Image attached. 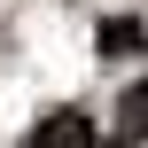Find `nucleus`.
<instances>
[{
	"mask_svg": "<svg viewBox=\"0 0 148 148\" xmlns=\"http://www.w3.org/2000/svg\"><path fill=\"white\" fill-rule=\"evenodd\" d=\"M23 148H101V133H94L86 109H55V117L31 125V140H23Z\"/></svg>",
	"mask_w": 148,
	"mask_h": 148,
	"instance_id": "nucleus-1",
	"label": "nucleus"
},
{
	"mask_svg": "<svg viewBox=\"0 0 148 148\" xmlns=\"http://www.w3.org/2000/svg\"><path fill=\"white\" fill-rule=\"evenodd\" d=\"M94 47H101V55H140V47H148V23H140V16H109Z\"/></svg>",
	"mask_w": 148,
	"mask_h": 148,
	"instance_id": "nucleus-2",
	"label": "nucleus"
},
{
	"mask_svg": "<svg viewBox=\"0 0 148 148\" xmlns=\"http://www.w3.org/2000/svg\"><path fill=\"white\" fill-rule=\"evenodd\" d=\"M117 133H125V140H148V78L117 94Z\"/></svg>",
	"mask_w": 148,
	"mask_h": 148,
	"instance_id": "nucleus-3",
	"label": "nucleus"
}]
</instances>
